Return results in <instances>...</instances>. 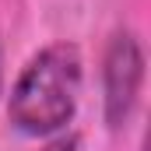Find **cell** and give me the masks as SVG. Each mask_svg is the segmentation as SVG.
<instances>
[{
  "mask_svg": "<svg viewBox=\"0 0 151 151\" xmlns=\"http://www.w3.org/2000/svg\"><path fill=\"white\" fill-rule=\"evenodd\" d=\"M77 95H81V56L74 46L56 42L28 60L11 91L7 116L28 137H53L74 119Z\"/></svg>",
  "mask_w": 151,
  "mask_h": 151,
  "instance_id": "cell-1",
  "label": "cell"
},
{
  "mask_svg": "<svg viewBox=\"0 0 151 151\" xmlns=\"http://www.w3.org/2000/svg\"><path fill=\"white\" fill-rule=\"evenodd\" d=\"M141 84H144V49L134 32H116L102 60V106L109 130H119L134 116Z\"/></svg>",
  "mask_w": 151,
  "mask_h": 151,
  "instance_id": "cell-2",
  "label": "cell"
},
{
  "mask_svg": "<svg viewBox=\"0 0 151 151\" xmlns=\"http://www.w3.org/2000/svg\"><path fill=\"white\" fill-rule=\"evenodd\" d=\"M42 151H77V141H74V137H60V141L46 144Z\"/></svg>",
  "mask_w": 151,
  "mask_h": 151,
  "instance_id": "cell-3",
  "label": "cell"
},
{
  "mask_svg": "<svg viewBox=\"0 0 151 151\" xmlns=\"http://www.w3.org/2000/svg\"><path fill=\"white\" fill-rule=\"evenodd\" d=\"M0 67H4V60H0ZM0 81H4V70H0Z\"/></svg>",
  "mask_w": 151,
  "mask_h": 151,
  "instance_id": "cell-4",
  "label": "cell"
}]
</instances>
